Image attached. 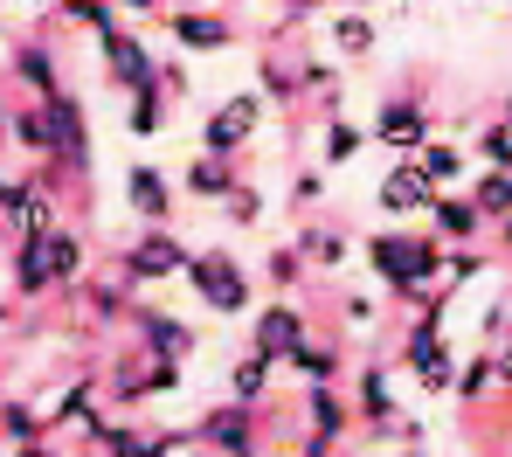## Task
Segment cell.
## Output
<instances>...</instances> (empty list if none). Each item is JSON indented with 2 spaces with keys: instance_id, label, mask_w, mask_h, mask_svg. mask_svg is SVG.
Wrapping results in <instances>:
<instances>
[{
  "instance_id": "obj_1",
  "label": "cell",
  "mask_w": 512,
  "mask_h": 457,
  "mask_svg": "<svg viewBox=\"0 0 512 457\" xmlns=\"http://www.w3.org/2000/svg\"><path fill=\"white\" fill-rule=\"evenodd\" d=\"M367 264H374V277H381V291L416 298V291H429V277H443V243H436V236L381 229V236H367Z\"/></svg>"
},
{
  "instance_id": "obj_2",
  "label": "cell",
  "mask_w": 512,
  "mask_h": 457,
  "mask_svg": "<svg viewBox=\"0 0 512 457\" xmlns=\"http://www.w3.org/2000/svg\"><path fill=\"white\" fill-rule=\"evenodd\" d=\"M187 284L201 291V305H208V312H229V319H236V312H250V298H256L250 271H243L229 250H201V257L187 264Z\"/></svg>"
},
{
  "instance_id": "obj_3",
  "label": "cell",
  "mask_w": 512,
  "mask_h": 457,
  "mask_svg": "<svg viewBox=\"0 0 512 457\" xmlns=\"http://www.w3.org/2000/svg\"><path fill=\"white\" fill-rule=\"evenodd\" d=\"M402 361H409V374L423 381V395H450V388H457V354H450V340H443V319H429V312L409 326Z\"/></svg>"
},
{
  "instance_id": "obj_4",
  "label": "cell",
  "mask_w": 512,
  "mask_h": 457,
  "mask_svg": "<svg viewBox=\"0 0 512 457\" xmlns=\"http://www.w3.org/2000/svg\"><path fill=\"white\" fill-rule=\"evenodd\" d=\"M187 264H194V250L173 229H146L125 250V284H167V277H187Z\"/></svg>"
},
{
  "instance_id": "obj_5",
  "label": "cell",
  "mask_w": 512,
  "mask_h": 457,
  "mask_svg": "<svg viewBox=\"0 0 512 457\" xmlns=\"http://www.w3.org/2000/svg\"><path fill=\"white\" fill-rule=\"evenodd\" d=\"M312 340V326H305V312L291 305V298H270L263 312H256V326H250V354H263V361H291L298 347Z\"/></svg>"
},
{
  "instance_id": "obj_6",
  "label": "cell",
  "mask_w": 512,
  "mask_h": 457,
  "mask_svg": "<svg viewBox=\"0 0 512 457\" xmlns=\"http://www.w3.org/2000/svg\"><path fill=\"white\" fill-rule=\"evenodd\" d=\"M256 125H263V97H256V91L229 97V104H215V118L201 125V153H215V160H236V153L250 146Z\"/></svg>"
},
{
  "instance_id": "obj_7",
  "label": "cell",
  "mask_w": 512,
  "mask_h": 457,
  "mask_svg": "<svg viewBox=\"0 0 512 457\" xmlns=\"http://www.w3.org/2000/svg\"><path fill=\"white\" fill-rule=\"evenodd\" d=\"M429 132H436V118H429L423 97H381V111H374V139H381L388 153H423Z\"/></svg>"
},
{
  "instance_id": "obj_8",
  "label": "cell",
  "mask_w": 512,
  "mask_h": 457,
  "mask_svg": "<svg viewBox=\"0 0 512 457\" xmlns=\"http://www.w3.org/2000/svg\"><path fill=\"white\" fill-rule=\"evenodd\" d=\"M97 49H104V77H111L118 91H146V84H160V63H153V49H146L139 35L111 28V35H97Z\"/></svg>"
},
{
  "instance_id": "obj_9",
  "label": "cell",
  "mask_w": 512,
  "mask_h": 457,
  "mask_svg": "<svg viewBox=\"0 0 512 457\" xmlns=\"http://www.w3.org/2000/svg\"><path fill=\"white\" fill-rule=\"evenodd\" d=\"M443 187L423 174V160H395L388 174H381V215H429V201H436Z\"/></svg>"
},
{
  "instance_id": "obj_10",
  "label": "cell",
  "mask_w": 512,
  "mask_h": 457,
  "mask_svg": "<svg viewBox=\"0 0 512 457\" xmlns=\"http://www.w3.org/2000/svg\"><path fill=\"white\" fill-rule=\"evenodd\" d=\"M201 444H208V457H256V409H243V402L208 409L201 416Z\"/></svg>"
},
{
  "instance_id": "obj_11",
  "label": "cell",
  "mask_w": 512,
  "mask_h": 457,
  "mask_svg": "<svg viewBox=\"0 0 512 457\" xmlns=\"http://www.w3.org/2000/svg\"><path fill=\"white\" fill-rule=\"evenodd\" d=\"M42 264H49V291H77V284H84V264H90L84 236H77L70 222H56V229L42 236Z\"/></svg>"
},
{
  "instance_id": "obj_12",
  "label": "cell",
  "mask_w": 512,
  "mask_h": 457,
  "mask_svg": "<svg viewBox=\"0 0 512 457\" xmlns=\"http://www.w3.org/2000/svg\"><path fill=\"white\" fill-rule=\"evenodd\" d=\"M125 208L146 222V229H167V215H173V187L160 167H125Z\"/></svg>"
},
{
  "instance_id": "obj_13",
  "label": "cell",
  "mask_w": 512,
  "mask_h": 457,
  "mask_svg": "<svg viewBox=\"0 0 512 457\" xmlns=\"http://www.w3.org/2000/svg\"><path fill=\"white\" fill-rule=\"evenodd\" d=\"M167 28H173V42H180V49H201V56H208V49H229V42H236V28H229L222 14H208V7H173Z\"/></svg>"
},
{
  "instance_id": "obj_14",
  "label": "cell",
  "mask_w": 512,
  "mask_h": 457,
  "mask_svg": "<svg viewBox=\"0 0 512 457\" xmlns=\"http://www.w3.org/2000/svg\"><path fill=\"white\" fill-rule=\"evenodd\" d=\"M132 319H139V333H146V340H139L146 361H187V354H194V333H187L180 319H167V312H132Z\"/></svg>"
},
{
  "instance_id": "obj_15",
  "label": "cell",
  "mask_w": 512,
  "mask_h": 457,
  "mask_svg": "<svg viewBox=\"0 0 512 457\" xmlns=\"http://www.w3.org/2000/svg\"><path fill=\"white\" fill-rule=\"evenodd\" d=\"M429 222H436V243H471L485 229V215H478L471 194H436L429 201Z\"/></svg>"
},
{
  "instance_id": "obj_16",
  "label": "cell",
  "mask_w": 512,
  "mask_h": 457,
  "mask_svg": "<svg viewBox=\"0 0 512 457\" xmlns=\"http://www.w3.org/2000/svg\"><path fill=\"white\" fill-rule=\"evenodd\" d=\"M14 84H28L35 97H56V91H63L56 49H49V42H14Z\"/></svg>"
},
{
  "instance_id": "obj_17",
  "label": "cell",
  "mask_w": 512,
  "mask_h": 457,
  "mask_svg": "<svg viewBox=\"0 0 512 457\" xmlns=\"http://www.w3.org/2000/svg\"><path fill=\"white\" fill-rule=\"evenodd\" d=\"M305 416H312V430H319V437H333V444H340L346 423H353V409L340 402V388H333V381H312V388H305Z\"/></svg>"
},
{
  "instance_id": "obj_18",
  "label": "cell",
  "mask_w": 512,
  "mask_h": 457,
  "mask_svg": "<svg viewBox=\"0 0 512 457\" xmlns=\"http://www.w3.org/2000/svg\"><path fill=\"white\" fill-rule=\"evenodd\" d=\"M7 139H14L21 153L49 160V111H42V97H28V104H14V111H7Z\"/></svg>"
},
{
  "instance_id": "obj_19",
  "label": "cell",
  "mask_w": 512,
  "mask_h": 457,
  "mask_svg": "<svg viewBox=\"0 0 512 457\" xmlns=\"http://www.w3.org/2000/svg\"><path fill=\"white\" fill-rule=\"evenodd\" d=\"M236 187H243V181H236V167L215 160V153H201V160L187 167V194H194V201H229Z\"/></svg>"
},
{
  "instance_id": "obj_20",
  "label": "cell",
  "mask_w": 512,
  "mask_h": 457,
  "mask_svg": "<svg viewBox=\"0 0 512 457\" xmlns=\"http://www.w3.org/2000/svg\"><path fill=\"white\" fill-rule=\"evenodd\" d=\"M14 298H49V264H42V236L14 243Z\"/></svg>"
},
{
  "instance_id": "obj_21",
  "label": "cell",
  "mask_w": 512,
  "mask_h": 457,
  "mask_svg": "<svg viewBox=\"0 0 512 457\" xmlns=\"http://www.w3.org/2000/svg\"><path fill=\"white\" fill-rule=\"evenodd\" d=\"M471 201H478L485 222H506V215H512V174H506V167H485V174L471 181Z\"/></svg>"
},
{
  "instance_id": "obj_22",
  "label": "cell",
  "mask_w": 512,
  "mask_h": 457,
  "mask_svg": "<svg viewBox=\"0 0 512 457\" xmlns=\"http://www.w3.org/2000/svg\"><path fill=\"white\" fill-rule=\"evenodd\" d=\"M125 132H132V139H153V132H167V91H160V84L132 91V111H125Z\"/></svg>"
},
{
  "instance_id": "obj_23",
  "label": "cell",
  "mask_w": 512,
  "mask_h": 457,
  "mask_svg": "<svg viewBox=\"0 0 512 457\" xmlns=\"http://www.w3.org/2000/svg\"><path fill=\"white\" fill-rule=\"evenodd\" d=\"M333 49H340V56H353V63H360V56H374V21H367L360 7L333 14Z\"/></svg>"
},
{
  "instance_id": "obj_24",
  "label": "cell",
  "mask_w": 512,
  "mask_h": 457,
  "mask_svg": "<svg viewBox=\"0 0 512 457\" xmlns=\"http://www.w3.org/2000/svg\"><path fill=\"white\" fill-rule=\"evenodd\" d=\"M270 374H277V361L243 354V361H236V374H229V395H236L243 409H256V402H263V388H270Z\"/></svg>"
},
{
  "instance_id": "obj_25",
  "label": "cell",
  "mask_w": 512,
  "mask_h": 457,
  "mask_svg": "<svg viewBox=\"0 0 512 457\" xmlns=\"http://www.w3.org/2000/svg\"><path fill=\"white\" fill-rule=\"evenodd\" d=\"M77 291L90 298V312H97V319H118V312H132V284H125V277H84Z\"/></svg>"
},
{
  "instance_id": "obj_26",
  "label": "cell",
  "mask_w": 512,
  "mask_h": 457,
  "mask_svg": "<svg viewBox=\"0 0 512 457\" xmlns=\"http://www.w3.org/2000/svg\"><path fill=\"white\" fill-rule=\"evenodd\" d=\"M360 416L381 423V430L395 423V395H388V374L381 367H360Z\"/></svg>"
},
{
  "instance_id": "obj_27",
  "label": "cell",
  "mask_w": 512,
  "mask_h": 457,
  "mask_svg": "<svg viewBox=\"0 0 512 457\" xmlns=\"http://www.w3.org/2000/svg\"><path fill=\"white\" fill-rule=\"evenodd\" d=\"M56 14L77 21V28H90V35H111V28H118V7H111V0H56Z\"/></svg>"
},
{
  "instance_id": "obj_28",
  "label": "cell",
  "mask_w": 512,
  "mask_h": 457,
  "mask_svg": "<svg viewBox=\"0 0 512 457\" xmlns=\"http://www.w3.org/2000/svg\"><path fill=\"white\" fill-rule=\"evenodd\" d=\"M284 367H298L305 381H333V374H340V347H333V340H326V347H319V340H305Z\"/></svg>"
},
{
  "instance_id": "obj_29",
  "label": "cell",
  "mask_w": 512,
  "mask_h": 457,
  "mask_svg": "<svg viewBox=\"0 0 512 457\" xmlns=\"http://www.w3.org/2000/svg\"><path fill=\"white\" fill-rule=\"evenodd\" d=\"M416 160H423V174L436 187H450V181H464V153H457V146H443V139H429L423 153H416Z\"/></svg>"
},
{
  "instance_id": "obj_30",
  "label": "cell",
  "mask_w": 512,
  "mask_h": 457,
  "mask_svg": "<svg viewBox=\"0 0 512 457\" xmlns=\"http://www.w3.org/2000/svg\"><path fill=\"white\" fill-rule=\"evenodd\" d=\"M0 437H7V451H14V444H35V437H42V416H35L28 402H0Z\"/></svg>"
},
{
  "instance_id": "obj_31",
  "label": "cell",
  "mask_w": 512,
  "mask_h": 457,
  "mask_svg": "<svg viewBox=\"0 0 512 457\" xmlns=\"http://www.w3.org/2000/svg\"><path fill=\"white\" fill-rule=\"evenodd\" d=\"M298 257H312V264H340L346 257V236H333V229H298V243H291Z\"/></svg>"
},
{
  "instance_id": "obj_32",
  "label": "cell",
  "mask_w": 512,
  "mask_h": 457,
  "mask_svg": "<svg viewBox=\"0 0 512 457\" xmlns=\"http://www.w3.org/2000/svg\"><path fill=\"white\" fill-rule=\"evenodd\" d=\"M360 125H346V118H326V167H346L353 153H360Z\"/></svg>"
},
{
  "instance_id": "obj_33",
  "label": "cell",
  "mask_w": 512,
  "mask_h": 457,
  "mask_svg": "<svg viewBox=\"0 0 512 457\" xmlns=\"http://www.w3.org/2000/svg\"><path fill=\"white\" fill-rule=\"evenodd\" d=\"M478 153H485V167H506V174H512V125L492 118V125L478 132Z\"/></svg>"
},
{
  "instance_id": "obj_34",
  "label": "cell",
  "mask_w": 512,
  "mask_h": 457,
  "mask_svg": "<svg viewBox=\"0 0 512 457\" xmlns=\"http://www.w3.org/2000/svg\"><path fill=\"white\" fill-rule=\"evenodd\" d=\"M492 381H499V367H492V347H485L478 361H471L464 374H457V395H464V402H478V395H485Z\"/></svg>"
},
{
  "instance_id": "obj_35",
  "label": "cell",
  "mask_w": 512,
  "mask_h": 457,
  "mask_svg": "<svg viewBox=\"0 0 512 457\" xmlns=\"http://www.w3.org/2000/svg\"><path fill=\"white\" fill-rule=\"evenodd\" d=\"M263 91H270V97H284V104H291V97H298V77H291L284 63H263Z\"/></svg>"
},
{
  "instance_id": "obj_36",
  "label": "cell",
  "mask_w": 512,
  "mask_h": 457,
  "mask_svg": "<svg viewBox=\"0 0 512 457\" xmlns=\"http://www.w3.org/2000/svg\"><path fill=\"white\" fill-rule=\"evenodd\" d=\"M229 215H236V222H256V215H263V194H256V187H236V194H229Z\"/></svg>"
},
{
  "instance_id": "obj_37",
  "label": "cell",
  "mask_w": 512,
  "mask_h": 457,
  "mask_svg": "<svg viewBox=\"0 0 512 457\" xmlns=\"http://www.w3.org/2000/svg\"><path fill=\"white\" fill-rule=\"evenodd\" d=\"M319 194H326V174H298V181H291V201H298V208H312Z\"/></svg>"
},
{
  "instance_id": "obj_38",
  "label": "cell",
  "mask_w": 512,
  "mask_h": 457,
  "mask_svg": "<svg viewBox=\"0 0 512 457\" xmlns=\"http://www.w3.org/2000/svg\"><path fill=\"white\" fill-rule=\"evenodd\" d=\"M443 271H450V277H478V271H485V257H478V250H457V257H443Z\"/></svg>"
},
{
  "instance_id": "obj_39",
  "label": "cell",
  "mask_w": 512,
  "mask_h": 457,
  "mask_svg": "<svg viewBox=\"0 0 512 457\" xmlns=\"http://www.w3.org/2000/svg\"><path fill=\"white\" fill-rule=\"evenodd\" d=\"M298 264H305L298 250H277V257H270V277H277V284H291V277H298Z\"/></svg>"
},
{
  "instance_id": "obj_40",
  "label": "cell",
  "mask_w": 512,
  "mask_h": 457,
  "mask_svg": "<svg viewBox=\"0 0 512 457\" xmlns=\"http://www.w3.org/2000/svg\"><path fill=\"white\" fill-rule=\"evenodd\" d=\"M492 367H499V381L512 388V340H499V354H492Z\"/></svg>"
},
{
  "instance_id": "obj_41",
  "label": "cell",
  "mask_w": 512,
  "mask_h": 457,
  "mask_svg": "<svg viewBox=\"0 0 512 457\" xmlns=\"http://www.w3.org/2000/svg\"><path fill=\"white\" fill-rule=\"evenodd\" d=\"M111 7H125V14H160V0H111Z\"/></svg>"
},
{
  "instance_id": "obj_42",
  "label": "cell",
  "mask_w": 512,
  "mask_h": 457,
  "mask_svg": "<svg viewBox=\"0 0 512 457\" xmlns=\"http://www.w3.org/2000/svg\"><path fill=\"white\" fill-rule=\"evenodd\" d=\"M14 457H56V451H49V444L35 437V444H14Z\"/></svg>"
},
{
  "instance_id": "obj_43",
  "label": "cell",
  "mask_w": 512,
  "mask_h": 457,
  "mask_svg": "<svg viewBox=\"0 0 512 457\" xmlns=\"http://www.w3.org/2000/svg\"><path fill=\"white\" fill-rule=\"evenodd\" d=\"M499 243H506V250H512V215H506V222H499Z\"/></svg>"
},
{
  "instance_id": "obj_44",
  "label": "cell",
  "mask_w": 512,
  "mask_h": 457,
  "mask_svg": "<svg viewBox=\"0 0 512 457\" xmlns=\"http://www.w3.org/2000/svg\"><path fill=\"white\" fill-rule=\"evenodd\" d=\"M499 125H512V91H506V104H499Z\"/></svg>"
},
{
  "instance_id": "obj_45",
  "label": "cell",
  "mask_w": 512,
  "mask_h": 457,
  "mask_svg": "<svg viewBox=\"0 0 512 457\" xmlns=\"http://www.w3.org/2000/svg\"><path fill=\"white\" fill-rule=\"evenodd\" d=\"M0 146H7V104H0Z\"/></svg>"
},
{
  "instance_id": "obj_46",
  "label": "cell",
  "mask_w": 512,
  "mask_h": 457,
  "mask_svg": "<svg viewBox=\"0 0 512 457\" xmlns=\"http://www.w3.org/2000/svg\"><path fill=\"white\" fill-rule=\"evenodd\" d=\"M180 7H201V0H180Z\"/></svg>"
},
{
  "instance_id": "obj_47",
  "label": "cell",
  "mask_w": 512,
  "mask_h": 457,
  "mask_svg": "<svg viewBox=\"0 0 512 457\" xmlns=\"http://www.w3.org/2000/svg\"><path fill=\"white\" fill-rule=\"evenodd\" d=\"M402 457H423V451H402Z\"/></svg>"
},
{
  "instance_id": "obj_48",
  "label": "cell",
  "mask_w": 512,
  "mask_h": 457,
  "mask_svg": "<svg viewBox=\"0 0 512 457\" xmlns=\"http://www.w3.org/2000/svg\"><path fill=\"white\" fill-rule=\"evenodd\" d=\"M90 457H111V451H90Z\"/></svg>"
},
{
  "instance_id": "obj_49",
  "label": "cell",
  "mask_w": 512,
  "mask_h": 457,
  "mask_svg": "<svg viewBox=\"0 0 512 457\" xmlns=\"http://www.w3.org/2000/svg\"><path fill=\"white\" fill-rule=\"evenodd\" d=\"M0 326H7V312H0Z\"/></svg>"
},
{
  "instance_id": "obj_50",
  "label": "cell",
  "mask_w": 512,
  "mask_h": 457,
  "mask_svg": "<svg viewBox=\"0 0 512 457\" xmlns=\"http://www.w3.org/2000/svg\"><path fill=\"white\" fill-rule=\"evenodd\" d=\"M0 451H7V444H0Z\"/></svg>"
}]
</instances>
